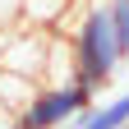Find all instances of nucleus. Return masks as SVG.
<instances>
[{
	"mask_svg": "<svg viewBox=\"0 0 129 129\" xmlns=\"http://www.w3.org/2000/svg\"><path fill=\"white\" fill-rule=\"evenodd\" d=\"M129 55L120 51V37H115V23L106 14V0H88L78 23L69 32V78L83 88H106L111 74L120 69Z\"/></svg>",
	"mask_w": 129,
	"mask_h": 129,
	"instance_id": "nucleus-1",
	"label": "nucleus"
},
{
	"mask_svg": "<svg viewBox=\"0 0 129 129\" xmlns=\"http://www.w3.org/2000/svg\"><path fill=\"white\" fill-rule=\"evenodd\" d=\"M97 102V92L74 83V78H60V83H46V88H32L28 102L19 106L14 124L19 129H64L78 111H88Z\"/></svg>",
	"mask_w": 129,
	"mask_h": 129,
	"instance_id": "nucleus-2",
	"label": "nucleus"
},
{
	"mask_svg": "<svg viewBox=\"0 0 129 129\" xmlns=\"http://www.w3.org/2000/svg\"><path fill=\"white\" fill-rule=\"evenodd\" d=\"M51 64V28H9L0 37V69L19 74V78H46Z\"/></svg>",
	"mask_w": 129,
	"mask_h": 129,
	"instance_id": "nucleus-3",
	"label": "nucleus"
},
{
	"mask_svg": "<svg viewBox=\"0 0 129 129\" xmlns=\"http://www.w3.org/2000/svg\"><path fill=\"white\" fill-rule=\"evenodd\" d=\"M124 124H129V92L111 97V102H92L69 120V129H124Z\"/></svg>",
	"mask_w": 129,
	"mask_h": 129,
	"instance_id": "nucleus-4",
	"label": "nucleus"
},
{
	"mask_svg": "<svg viewBox=\"0 0 129 129\" xmlns=\"http://www.w3.org/2000/svg\"><path fill=\"white\" fill-rule=\"evenodd\" d=\"M64 9H69V0H23V14H19V19L32 23V28H55L64 19Z\"/></svg>",
	"mask_w": 129,
	"mask_h": 129,
	"instance_id": "nucleus-5",
	"label": "nucleus"
},
{
	"mask_svg": "<svg viewBox=\"0 0 129 129\" xmlns=\"http://www.w3.org/2000/svg\"><path fill=\"white\" fill-rule=\"evenodd\" d=\"M28 92H32V83H28V78H19V74H9V69H0V106L19 111V106L28 102Z\"/></svg>",
	"mask_w": 129,
	"mask_h": 129,
	"instance_id": "nucleus-6",
	"label": "nucleus"
},
{
	"mask_svg": "<svg viewBox=\"0 0 129 129\" xmlns=\"http://www.w3.org/2000/svg\"><path fill=\"white\" fill-rule=\"evenodd\" d=\"M106 14H111V23H115L120 51L129 55V0H106Z\"/></svg>",
	"mask_w": 129,
	"mask_h": 129,
	"instance_id": "nucleus-7",
	"label": "nucleus"
},
{
	"mask_svg": "<svg viewBox=\"0 0 129 129\" xmlns=\"http://www.w3.org/2000/svg\"><path fill=\"white\" fill-rule=\"evenodd\" d=\"M19 14H23V0H0V37L19 23Z\"/></svg>",
	"mask_w": 129,
	"mask_h": 129,
	"instance_id": "nucleus-8",
	"label": "nucleus"
},
{
	"mask_svg": "<svg viewBox=\"0 0 129 129\" xmlns=\"http://www.w3.org/2000/svg\"><path fill=\"white\" fill-rule=\"evenodd\" d=\"M5 129H19V124H5Z\"/></svg>",
	"mask_w": 129,
	"mask_h": 129,
	"instance_id": "nucleus-9",
	"label": "nucleus"
},
{
	"mask_svg": "<svg viewBox=\"0 0 129 129\" xmlns=\"http://www.w3.org/2000/svg\"><path fill=\"white\" fill-rule=\"evenodd\" d=\"M124 129H129V124H124Z\"/></svg>",
	"mask_w": 129,
	"mask_h": 129,
	"instance_id": "nucleus-10",
	"label": "nucleus"
}]
</instances>
